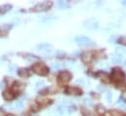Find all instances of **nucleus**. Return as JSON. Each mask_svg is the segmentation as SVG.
Masks as SVG:
<instances>
[{
	"mask_svg": "<svg viewBox=\"0 0 126 116\" xmlns=\"http://www.w3.org/2000/svg\"><path fill=\"white\" fill-rule=\"evenodd\" d=\"M76 83H78V84H80V85H84V82H83L82 79H78V80H76Z\"/></svg>",
	"mask_w": 126,
	"mask_h": 116,
	"instance_id": "nucleus-31",
	"label": "nucleus"
},
{
	"mask_svg": "<svg viewBox=\"0 0 126 116\" xmlns=\"http://www.w3.org/2000/svg\"><path fill=\"white\" fill-rule=\"evenodd\" d=\"M51 48H52V46L50 44H48V43H42V44L37 45V49L40 50V51H42V52H44V53L50 52L51 51Z\"/></svg>",
	"mask_w": 126,
	"mask_h": 116,
	"instance_id": "nucleus-11",
	"label": "nucleus"
},
{
	"mask_svg": "<svg viewBox=\"0 0 126 116\" xmlns=\"http://www.w3.org/2000/svg\"><path fill=\"white\" fill-rule=\"evenodd\" d=\"M11 8H12L11 4H5V5L0 6V14L2 15V14H5V13L9 12L11 10Z\"/></svg>",
	"mask_w": 126,
	"mask_h": 116,
	"instance_id": "nucleus-15",
	"label": "nucleus"
},
{
	"mask_svg": "<svg viewBox=\"0 0 126 116\" xmlns=\"http://www.w3.org/2000/svg\"><path fill=\"white\" fill-rule=\"evenodd\" d=\"M31 107H32V111H34V112H36V111L39 110V104H38V102H33L32 104H31Z\"/></svg>",
	"mask_w": 126,
	"mask_h": 116,
	"instance_id": "nucleus-19",
	"label": "nucleus"
},
{
	"mask_svg": "<svg viewBox=\"0 0 126 116\" xmlns=\"http://www.w3.org/2000/svg\"><path fill=\"white\" fill-rule=\"evenodd\" d=\"M58 6L60 7V8H67L68 7V4H67V2H65V1H59L58 2Z\"/></svg>",
	"mask_w": 126,
	"mask_h": 116,
	"instance_id": "nucleus-22",
	"label": "nucleus"
},
{
	"mask_svg": "<svg viewBox=\"0 0 126 116\" xmlns=\"http://www.w3.org/2000/svg\"><path fill=\"white\" fill-rule=\"evenodd\" d=\"M98 27H99V23H98V21H96L94 19H90L84 23V28L89 29V30H94Z\"/></svg>",
	"mask_w": 126,
	"mask_h": 116,
	"instance_id": "nucleus-6",
	"label": "nucleus"
},
{
	"mask_svg": "<svg viewBox=\"0 0 126 116\" xmlns=\"http://www.w3.org/2000/svg\"><path fill=\"white\" fill-rule=\"evenodd\" d=\"M76 43L79 44L80 46H90V45H93L92 41L88 38V37H85V36H79L76 38Z\"/></svg>",
	"mask_w": 126,
	"mask_h": 116,
	"instance_id": "nucleus-7",
	"label": "nucleus"
},
{
	"mask_svg": "<svg viewBox=\"0 0 126 116\" xmlns=\"http://www.w3.org/2000/svg\"><path fill=\"white\" fill-rule=\"evenodd\" d=\"M96 76L98 78H100L104 83H110V76L106 73V72H103V71H100L96 74Z\"/></svg>",
	"mask_w": 126,
	"mask_h": 116,
	"instance_id": "nucleus-10",
	"label": "nucleus"
},
{
	"mask_svg": "<svg viewBox=\"0 0 126 116\" xmlns=\"http://www.w3.org/2000/svg\"><path fill=\"white\" fill-rule=\"evenodd\" d=\"M15 106H16L17 108H22V107L24 106V102H16Z\"/></svg>",
	"mask_w": 126,
	"mask_h": 116,
	"instance_id": "nucleus-26",
	"label": "nucleus"
},
{
	"mask_svg": "<svg viewBox=\"0 0 126 116\" xmlns=\"http://www.w3.org/2000/svg\"><path fill=\"white\" fill-rule=\"evenodd\" d=\"M122 99H123V100L126 102V92H124V93H123V95H122Z\"/></svg>",
	"mask_w": 126,
	"mask_h": 116,
	"instance_id": "nucleus-32",
	"label": "nucleus"
},
{
	"mask_svg": "<svg viewBox=\"0 0 126 116\" xmlns=\"http://www.w3.org/2000/svg\"><path fill=\"white\" fill-rule=\"evenodd\" d=\"M107 101H108L109 102H111V101H112L111 93H108V94H107Z\"/></svg>",
	"mask_w": 126,
	"mask_h": 116,
	"instance_id": "nucleus-27",
	"label": "nucleus"
},
{
	"mask_svg": "<svg viewBox=\"0 0 126 116\" xmlns=\"http://www.w3.org/2000/svg\"><path fill=\"white\" fill-rule=\"evenodd\" d=\"M18 74L21 76V77H29L31 75V71L28 69V68H20L19 71H18Z\"/></svg>",
	"mask_w": 126,
	"mask_h": 116,
	"instance_id": "nucleus-13",
	"label": "nucleus"
},
{
	"mask_svg": "<svg viewBox=\"0 0 126 116\" xmlns=\"http://www.w3.org/2000/svg\"><path fill=\"white\" fill-rule=\"evenodd\" d=\"M2 87H3V83L0 82V89H2Z\"/></svg>",
	"mask_w": 126,
	"mask_h": 116,
	"instance_id": "nucleus-34",
	"label": "nucleus"
},
{
	"mask_svg": "<svg viewBox=\"0 0 126 116\" xmlns=\"http://www.w3.org/2000/svg\"><path fill=\"white\" fill-rule=\"evenodd\" d=\"M117 42H118L119 44H122V45H125L126 46V36L120 37V38L117 40Z\"/></svg>",
	"mask_w": 126,
	"mask_h": 116,
	"instance_id": "nucleus-23",
	"label": "nucleus"
},
{
	"mask_svg": "<svg viewBox=\"0 0 126 116\" xmlns=\"http://www.w3.org/2000/svg\"><path fill=\"white\" fill-rule=\"evenodd\" d=\"M4 114V110L3 109H0V116H2Z\"/></svg>",
	"mask_w": 126,
	"mask_h": 116,
	"instance_id": "nucleus-33",
	"label": "nucleus"
},
{
	"mask_svg": "<svg viewBox=\"0 0 126 116\" xmlns=\"http://www.w3.org/2000/svg\"><path fill=\"white\" fill-rule=\"evenodd\" d=\"M64 93L66 95H72V96H80V95H82V91L77 87H67L64 90Z\"/></svg>",
	"mask_w": 126,
	"mask_h": 116,
	"instance_id": "nucleus-8",
	"label": "nucleus"
},
{
	"mask_svg": "<svg viewBox=\"0 0 126 116\" xmlns=\"http://www.w3.org/2000/svg\"><path fill=\"white\" fill-rule=\"evenodd\" d=\"M25 88H26V85H25L24 83H22V82H20V81H17V82H15V83L13 84L12 90H13V92H14L16 95H18V94L23 93L24 90H25Z\"/></svg>",
	"mask_w": 126,
	"mask_h": 116,
	"instance_id": "nucleus-5",
	"label": "nucleus"
},
{
	"mask_svg": "<svg viewBox=\"0 0 126 116\" xmlns=\"http://www.w3.org/2000/svg\"><path fill=\"white\" fill-rule=\"evenodd\" d=\"M6 116H15V115H14V114H7Z\"/></svg>",
	"mask_w": 126,
	"mask_h": 116,
	"instance_id": "nucleus-36",
	"label": "nucleus"
},
{
	"mask_svg": "<svg viewBox=\"0 0 126 116\" xmlns=\"http://www.w3.org/2000/svg\"><path fill=\"white\" fill-rule=\"evenodd\" d=\"M52 6H53V2L52 1H44V2H41V3L36 4L34 7H32V9H31V11L34 12V13L45 12V11L49 10Z\"/></svg>",
	"mask_w": 126,
	"mask_h": 116,
	"instance_id": "nucleus-2",
	"label": "nucleus"
},
{
	"mask_svg": "<svg viewBox=\"0 0 126 116\" xmlns=\"http://www.w3.org/2000/svg\"><path fill=\"white\" fill-rule=\"evenodd\" d=\"M122 4H123V5H125V6H126V1H122Z\"/></svg>",
	"mask_w": 126,
	"mask_h": 116,
	"instance_id": "nucleus-35",
	"label": "nucleus"
},
{
	"mask_svg": "<svg viewBox=\"0 0 126 116\" xmlns=\"http://www.w3.org/2000/svg\"><path fill=\"white\" fill-rule=\"evenodd\" d=\"M58 112L61 113V114L64 113V112H65V107H64V106H59V107H58Z\"/></svg>",
	"mask_w": 126,
	"mask_h": 116,
	"instance_id": "nucleus-25",
	"label": "nucleus"
},
{
	"mask_svg": "<svg viewBox=\"0 0 126 116\" xmlns=\"http://www.w3.org/2000/svg\"><path fill=\"white\" fill-rule=\"evenodd\" d=\"M115 53H116V55H118V56H120V57H122V56H124L126 53V51L123 49V48H116L115 49Z\"/></svg>",
	"mask_w": 126,
	"mask_h": 116,
	"instance_id": "nucleus-18",
	"label": "nucleus"
},
{
	"mask_svg": "<svg viewBox=\"0 0 126 116\" xmlns=\"http://www.w3.org/2000/svg\"><path fill=\"white\" fill-rule=\"evenodd\" d=\"M43 85H44V82H43V81H38V82L35 84L36 87H41V86H43Z\"/></svg>",
	"mask_w": 126,
	"mask_h": 116,
	"instance_id": "nucleus-30",
	"label": "nucleus"
},
{
	"mask_svg": "<svg viewBox=\"0 0 126 116\" xmlns=\"http://www.w3.org/2000/svg\"><path fill=\"white\" fill-rule=\"evenodd\" d=\"M110 113L111 116H123V113L121 111H118V110H115V109L110 110Z\"/></svg>",
	"mask_w": 126,
	"mask_h": 116,
	"instance_id": "nucleus-20",
	"label": "nucleus"
},
{
	"mask_svg": "<svg viewBox=\"0 0 126 116\" xmlns=\"http://www.w3.org/2000/svg\"><path fill=\"white\" fill-rule=\"evenodd\" d=\"M97 89H98V91H100L101 93H103V92L106 91V88H105V86H103V85H99V86L97 87Z\"/></svg>",
	"mask_w": 126,
	"mask_h": 116,
	"instance_id": "nucleus-28",
	"label": "nucleus"
},
{
	"mask_svg": "<svg viewBox=\"0 0 126 116\" xmlns=\"http://www.w3.org/2000/svg\"><path fill=\"white\" fill-rule=\"evenodd\" d=\"M37 102H38V104L40 103L41 105H46V104L48 103V101H47V100H45V99H43V98H40V97L37 98Z\"/></svg>",
	"mask_w": 126,
	"mask_h": 116,
	"instance_id": "nucleus-21",
	"label": "nucleus"
},
{
	"mask_svg": "<svg viewBox=\"0 0 126 116\" xmlns=\"http://www.w3.org/2000/svg\"><path fill=\"white\" fill-rule=\"evenodd\" d=\"M15 70H16V67H15L14 65H10V66H9V71H10L11 73L15 72Z\"/></svg>",
	"mask_w": 126,
	"mask_h": 116,
	"instance_id": "nucleus-29",
	"label": "nucleus"
},
{
	"mask_svg": "<svg viewBox=\"0 0 126 116\" xmlns=\"http://www.w3.org/2000/svg\"><path fill=\"white\" fill-rule=\"evenodd\" d=\"M32 69L34 73L40 75V76H45L49 73V68L42 62H36L32 66Z\"/></svg>",
	"mask_w": 126,
	"mask_h": 116,
	"instance_id": "nucleus-1",
	"label": "nucleus"
},
{
	"mask_svg": "<svg viewBox=\"0 0 126 116\" xmlns=\"http://www.w3.org/2000/svg\"><path fill=\"white\" fill-rule=\"evenodd\" d=\"M12 28V25H8V24H5V25H2L0 27V36L1 37H4L6 36L8 33H9V30Z\"/></svg>",
	"mask_w": 126,
	"mask_h": 116,
	"instance_id": "nucleus-9",
	"label": "nucleus"
},
{
	"mask_svg": "<svg viewBox=\"0 0 126 116\" xmlns=\"http://www.w3.org/2000/svg\"><path fill=\"white\" fill-rule=\"evenodd\" d=\"M96 110H97V112H98L99 114H104V113L106 112V108H105V106H103L102 104H98V105L96 106Z\"/></svg>",
	"mask_w": 126,
	"mask_h": 116,
	"instance_id": "nucleus-17",
	"label": "nucleus"
},
{
	"mask_svg": "<svg viewBox=\"0 0 126 116\" xmlns=\"http://www.w3.org/2000/svg\"><path fill=\"white\" fill-rule=\"evenodd\" d=\"M84 102H85V104L88 105V106H92V104H93V103H92V101H91L90 99H85V100H84Z\"/></svg>",
	"mask_w": 126,
	"mask_h": 116,
	"instance_id": "nucleus-24",
	"label": "nucleus"
},
{
	"mask_svg": "<svg viewBox=\"0 0 126 116\" xmlns=\"http://www.w3.org/2000/svg\"><path fill=\"white\" fill-rule=\"evenodd\" d=\"M15 98V96H14V94L11 92V91H9V90H6V91H4L3 92V99L5 100V101H12L13 99Z\"/></svg>",
	"mask_w": 126,
	"mask_h": 116,
	"instance_id": "nucleus-12",
	"label": "nucleus"
},
{
	"mask_svg": "<svg viewBox=\"0 0 126 116\" xmlns=\"http://www.w3.org/2000/svg\"><path fill=\"white\" fill-rule=\"evenodd\" d=\"M71 79V73L67 70H64L60 72V74L58 75V82L60 85H64L66 83H68Z\"/></svg>",
	"mask_w": 126,
	"mask_h": 116,
	"instance_id": "nucleus-4",
	"label": "nucleus"
},
{
	"mask_svg": "<svg viewBox=\"0 0 126 116\" xmlns=\"http://www.w3.org/2000/svg\"><path fill=\"white\" fill-rule=\"evenodd\" d=\"M111 79L115 82V83H121L124 81L125 79V74L123 73V71L121 69H118V68H114L112 70V73H111Z\"/></svg>",
	"mask_w": 126,
	"mask_h": 116,
	"instance_id": "nucleus-3",
	"label": "nucleus"
},
{
	"mask_svg": "<svg viewBox=\"0 0 126 116\" xmlns=\"http://www.w3.org/2000/svg\"><path fill=\"white\" fill-rule=\"evenodd\" d=\"M111 60L113 63H122V57L118 55H111Z\"/></svg>",
	"mask_w": 126,
	"mask_h": 116,
	"instance_id": "nucleus-16",
	"label": "nucleus"
},
{
	"mask_svg": "<svg viewBox=\"0 0 126 116\" xmlns=\"http://www.w3.org/2000/svg\"><path fill=\"white\" fill-rule=\"evenodd\" d=\"M81 59L84 63H88L92 60V54L91 53H84L81 56Z\"/></svg>",
	"mask_w": 126,
	"mask_h": 116,
	"instance_id": "nucleus-14",
	"label": "nucleus"
}]
</instances>
